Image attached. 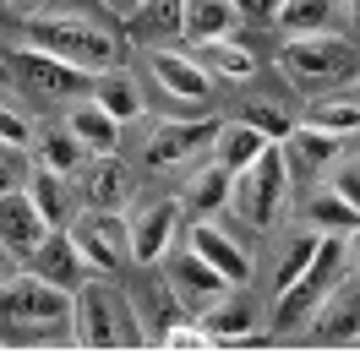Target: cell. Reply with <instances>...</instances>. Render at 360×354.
<instances>
[{
	"label": "cell",
	"instance_id": "cell-1",
	"mask_svg": "<svg viewBox=\"0 0 360 354\" xmlns=\"http://www.w3.org/2000/svg\"><path fill=\"white\" fill-rule=\"evenodd\" d=\"M22 33L33 49H44L55 60H66L77 71H110L126 60V39H120V22H104V17H88V11H71V6H39V11H22Z\"/></svg>",
	"mask_w": 360,
	"mask_h": 354
},
{
	"label": "cell",
	"instance_id": "cell-2",
	"mask_svg": "<svg viewBox=\"0 0 360 354\" xmlns=\"http://www.w3.org/2000/svg\"><path fill=\"white\" fill-rule=\"evenodd\" d=\"M55 338H71V289L17 262L0 278V343H55Z\"/></svg>",
	"mask_w": 360,
	"mask_h": 354
},
{
	"label": "cell",
	"instance_id": "cell-3",
	"mask_svg": "<svg viewBox=\"0 0 360 354\" xmlns=\"http://www.w3.org/2000/svg\"><path fill=\"white\" fill-rule=\"evenodd\" d=\"M213 126L219 114H142L126 126V142L131 148V169L136 175H169V169H186L207 153L213 142Z\"/></svg>",
	"mask_w": 360,
	"mask_h": 354
},
{
	"label": "cell",
	"instance_id": "cell-4",
	"mask_svg": "<svg viewBox=\"0 0 360 354\" xmlns=\"http://www.w3.org/2000/svg\"><path fill=\"white\" fill-rule=\"evenodd\" d=\"M290 207H295V180H290V169H284L278 142H268L251 164H240V169L229 175L224 213H229V218H240L251 235H273L278 223L290 218Z\"/></svg>",
	"mask_w": 360,
	"mask_h": 354
},
{
	"label": "cell",
	"instance_id": "cell-5",
	"mask_svg": "<svg viewBox=\"0 0 360 354\" xmlns=\"http://www.w3.org/2000/svg\"><path fill=\"white\" fill-rule=\"evenodd\" d=\"M273 66H278V77H284V88H290L295 98H311V93L338 88V82H349V77H355V71H360V49L349 44L338 27H328V33L278 39Z\"/></svg>",
	"mask_w": 360,
	"mask_h": 354
},
{
	"label": "cell",
	"instance_id": "cell-6",
	"mask_svg": "<svg viewBox=\"0 0 360 354\" xmlns=\"http://www.w3.org/2000/svg\"><path fill=\"white\" fill-rule=\"evenodd\" d=\"M71 343L77 349H142V332L115 278L82 273L71 284Z\"/></svg>",
	"mask_w": 360,
	"mask_h": 354
},
{
	"label": "cell",
	"instance_id": "cell-7",
	"mask_svg": "<svg viewBox=\"0 0 360 354\" xmlns=\"http://www.w3.org/2000/svg\"><path fill=\"white\" fill-rule=\"evenodd\" d=\"M136 77L148 82V93L158 88L175 110H207L219 98L213 77L202 71V60L191 49H175V44H142L136 49Z\"/></svg>",
	"mask_w": 360,
	"mask_h": 354
},
{
	"label": "cell",
	"instance_id": "cell-8",
	"mask_svg": "<svg viewBox=\"0 0 360 354\" xmlns=\"http://www.w3.org/2000/svg\"><path fill=\"white\" fill-rule=\"evenodd\" d=\"M66 240H71V251H77L82 273L120 278V273L131 267V240H126V218H120V213L77 207V218L66 223Z\"/></svg>",
	"mask_w": 360,
	"mask_h": 354
},
{
	"label": "cell",
	"instance_id": "cell-9",
	"mask_svg": "<svg viewBox=\"0 0 360 354\" xmlns=\"http://www.w3.org/2000/svg\"><path fill=\"white\" fill-rule=\"evenodd\" d=\"M202 332L213 338V349H235V343H268V316H262V294L251 284H229L224 294H213L202 310H191Z\"/></svg>",
	"mask_w": 360,
	"mask_h": 354
},
{
	"label": "cell",
	"instance_id": "cell-10",
	"mask_svg": "<svg viewBox=\"0 0 360 354\" xmlns=\"http://www.w3.org/2000/svg\"><path fill=\"white\" fill-rule=\"evenodd\" d=\"M6 71H11V88L22 93V98H39V104H49V110H60V104H71V98H82L88 93V71L66 66V60H55V55H44V49H11L6 55Z\"/></svg>",
	"mask_w": 360,
	"mask_h": 354
},
{
	"label": "cell",
	"instance_id": "cell-11",
	"mask_svg": "<svg viewBox=\"0 0 360 354\" xmlns=\"http://www.w3.org/2000/svg\"><path fill=\"white\" fill-rule=\"evenodd\" d=\"M180 245L191 251V256H202L224 284H257V251L240 240V229H229L213 218H186L180 223Z\"/></svg>",
	"mask_w": 360,
	"mask_h": 354
},
{
	"label": "cell",
	"instance_id": "cell-12",
	"mask_svg": "<svg viewBox=\"0 0 360 354\" xmlns=\"http://www.w3.org/2000/svg\"><path fill=\"white\" fill-rule=\"evenodd\" d=\"M126 218V240H131V267H153L169 245L180 240V223H186V213H180V202L175 197H142L136 191L131 207L120 213Z\"/></svg>",
	"mask_w": 360,
	"mask_h": 354
},
{
	"label": "cell",
	"instance_id": "cell-13",
	"mask_svg": "<svg viewBox=\"0 0 360 354\" xmlns=\"http://www.w3.org/2000/svg\"><path fill=\"white\" fill-rule=\"evenodd\" d=\"M136 185H142V175L131 169V158H120V153H88L71 169L77 207H98V213H126Z\"/></svg>",
	"mask_w": 360,
	"mask_h": 354
},
{
	"label": "cell",
	"instance_id": "cell-14",
	"mask_svg": "<svg viewBox=\"0 0 360 354\" xmlns=\"http://www.w3.org/2000/svg\"><path fill=\"white\" fill-rule=\"evenodd\" d=\"M153 267L164 273V284H169V294H175V306L186 310V316H191V310H202L213 294H224V289H229L224 278H219V273L202 262V256H191V251H186L180 240L169 245V251H164Z\"/></svg>",
	"mask_w": 360,
	"mask_h": 354
},
{
	"label": "cell",
	"instance_id": "cell-15",
	"mask_svg": "<svg viewBox=\"0 0 360 354\" xmlns=\"http://www.w3.org/2000/svg\"><path fill=\"white\" fill-rule=\"evenodd\" d=\"M88 98L110 114V120H120V126H131V120H142V114L153 110L148 82H142L136 66H126V60L110 66V71H93V77H88Z\"/></svg>",
	"mask_w": 360,
	"mask_h": 354
},
{
	"label": "cell",
	"instance_id": "cell-16",
	"mask_svg": "<svg viewBox=\"0 0 360 354\" xmlns=\"http://www.w3.org/2000/svg\"><path fill=\"white\" fill-rule=\"evenodd\" d=\"M306 332L328 338V343H360V278L355 273H338L333 278V289L322 294V306L311 310Z\"/></svg>",
	"mask_w": 360,
	"mask_h": 354
},
{
	"label": "cell",
	"instance_id": "cell-17",
	"mask_svg": "<svg viewBox=\"0 0 360 354\" xmlns=\"http://www.w3.org/2000/svg\"><path fill=\"white\" fill-rule=\"evenodd\" d=\"M338 142L344 136L322 131V126H311V120H295L290 131H284V142H278V153H284V169H290L295 185H306V180H316L328 164H333Z\"/></svg>",
	"mask_w": 360,
	"mask_h": 354
},
{
	"label": "cell",
	"instance_id": "cell-18",
	"mask_svg": "<svg viewBox=\"0 0 360 354\" xmlns=\"http://www.w3.org/2000/svg\"><path fill=\"white\" fill-rule=\"evenodd\" d=\"M180 213L186 218H213V213H224V202H229V169L224 164H213V158H197V164H186L180 169Z\"/></svg>",
	"mask_w": 360,
	"mask_h": 354
},
{
	"label": "cell",
	"instance_id": "cell-19",
	"mask_svg": "<svg viewBox=\"0 0 360 354\" xmlns=\"http://www.w3.org/2000/svg\"><path fill=\"white\" fill-rule=\"evenodd\" d=\"M191 55L202 60V71L213 77V88H251V82H257V71H262V60L246 49V33H240V27H235L229 39L197 44Z\"/></svg>",
	"mask_w": 360,
	"mask_h": 354
},
{
	"label": "cell",
	"instance_id": "cell-20",
	"mask_svg": "<svg viewBox=\"0 0 360 354\" xmlns=\"http://www.w3.org/2000/svg\"><path fill=\"white\" fill-rule=\"evenodd\" d=\"M55 120H60L77 142H82V153H120V142H126V126H120V120H110V114L98 110L88 93H82V98H71V104H60V110H55Z\"/></svg>",
	"mask_w": 360,
	"mask_h": 354
},
{
	"label": "cell",
	"instance_id": "cell-21",
	"mask_svg": "<svg viewBox=\"0 0 360 354\" xmlns=\"http://www.w3.org/2000/svg\"><path fill=\"white\" fill-rule=\"evenodd\" d=\"M316 245H322V235L316 229H306L300 218H284L278 229H273V262H268V294H278L284 284H295L300 273H306V262L316 256Z\"/></svg>",
	"mask_w": 360,
	"mask_h": 354
},
{
	"label": "cell",
	"instance_id": "cell-22",
	"mask_svg": "<svg viewBox=\"0 0 360 354\" xmlns=\"http://www.w3.org/2000/svg\"><path fill=\"white\" fill-rule=\"evenodd\" d=\"M295 207H300V223L316 229V235H344V229H355V223H360V213L338 197L328 180H306V185H295Z\"/></svg>",
	"mask_w": 360,
	"mask_h": 354
},
{
	"label": "cell",
	"instance_id": "cell-23",
	"mask_svg": "<svg viewBox=\"0 0 360 354\" xmlns=\"http://www.w3.org/2000/svg\"><path fill=\"white\" fill-rule=\"evenodd\" d=\"M300 120H311V126H322V131H333V136H360V88H355V77L338 82V88L311 93V98L300 104Z\"/></svg>",
	"mask_w": 360,
	"mask_h": 354
},
{
	"label": "cell",
	"instance_id": "cell-24",
	"mask_svg": "<svg viewBox=\"0 0 360 354\" xmlns=\"http://www.w3.org/2000/svg\"><path fill=\"white\" fill-rule=\"evenodd\" d=\"M44 235H49V223L39 218V207L27 202L22 185H17V191H0V245H6L17 262H22Z\"/></svg>",
	"mask_w": 360,
	"mask_h": 354
},
{
	"label": "cell",
	"instance_id": "cell-25",
	"mask_svg": "<svg viewBox=\"0 0 360 354\" xmlns=\"http://www.w3.org/2000/svg\"><path fill=\"white\" fill-rule=\"evenodd\" d=\"M229 114H235V120H246V126H257L268 142H284V131L300 120V110H295V93H268V88L246 93V98H240Z\"/></svg>",
	"mask_w": 360,
	"mask_h": 354
},
{
	"label": "cell",
	"instance_id": "cell-26",
	"mask_svg": "<svg viewBox=\"0 0 360 354\" xmlns=\"http://www.w3.org/2000/svg\"><path fill=\"white\" fill-rule=\"evenodd\" d=\"M27 202L39 207V218L49 223V229H66L71 218H77V191H71V175H55V169H39L33 164V175L22 180Z\"/></svg>",
	"mask_w": 360,
	"mask_h": 354
},
{
	"label": "cell",
	"instance_id": "cell-27",
	"mask_svg": "<svg viewBox=\"0 0 360 354\" xmlns=\"http://www.w3.org/2000/svg\"><path fill=\"white\" fill-rule=\"evenodd\" d=\"M27 153L39 169H55V175H71L77 164H82V142L60 126V120H33V136H27Z\"/></svg>",
	"mask_w": 360,
	"mask_h": 354
},
{
	"label": "cell",
	"instance_id": "cell-28",
	"mask_svg": "<svg viewBox=\"0 0 360 354\" xmlns=\"http://www.w3.org/2000/svg\"><path fill=\"white\" fill-rule=\"evenodd\" d=\"M268 148V136L257 131V126H246V120H235V114H219V126H213V142H207V158L213 164H224L229 175L240 169V164H251V158Z\"/></svg>",
	"mask_w": 360,
	"mask_h": 354
},
{
	"label": "cell",
	"instance_id": "cell-29",
	"mask_svg": "<svg viewBox=\"0 0 360 354\" xmlns=\"http://www.w3.org/2000/svg\"><path fill=\"white\" fill-rule=\"evenodd\" d=\"M235 6L229 0H180V39L186 44H213L235 33Z\"/></svg>",
	"mask_w": 360,
	"mask_h": 354
},
{
	"label": "cell",
	"instance_id": "cell-30",
	"mask_svg": "<svg viewBox=\"0 0 360 354\" xmlns=\"http://www.w3.org/2000/svg\"><path fill=\"white\" fill-rule=\"evenodd\" d=\"M22 267H27V273H39V278H49V284H60V289H71L77 278H82V262H77V251H71L66 229H49L44 240L22 256Z\"/></svg>",
	"mask_w": 360,
	"mask_h": 354
},
{
	"label": "cell",
	"instance_id": "cell-31",
	"mask_svg": "<svg viewBox=\"0 0 360 354\" xmlns=\"http://www.w3.org/2000/svg\"><path fill=\"white\" fill-rule=\"evenodd\" d=\"M273 27H278L284 39L328 33V27H338V0H284V6H278V17H273Z\"/></svg>",
	"mask_w": 360,
	"mask_h": 354
},
{
	"label": "cell",
	"instance_id": "cell-32",
	"mask_svg": "<svg viewBox=\"0 0 360 354\" xmlns=\"http://www.w3.org/2000/svg\"><path fill=\"white\" fill-rule=\"evenodd\" d=\"M316 180H328L338 197L360 213V136H344V142H338V153H333V164H328Z\"/></svg>",
	"mask_w": 360,
	"mask_h": 354
},
{
	"label": "cell",
	"instance_id": "cell-33",
	"mask_svg": "<svg viewBox=\"0 0 360 354\" xmlns=\"http://www.w3.org/2000/svg\"><path fill=\"white\" fill-rule=\"evenodd\" d=\"M131 27L142 33V44H169V39H180V0H142V11L131 17Z\"/></svg>",
	"mask_w": 360,
	"mask_h": 354
},
{
	"label": "cell",
	"instance_id": "cell-34",
	"mask_svg": "<svg viewBox=\"0 0 360 354\" xmlns=\"http://www.w3.org/2000/svg\"><path fill=\"white\" fill-rule=\"evenodd\" d=\"M27 175H33V153L17 142H0V191H17Z\"/></svg>",
	"mask_w": 360,
	"mask_h": 354
},
{
	"label": "cell",
	"instance_id": "cell-35",
	"mask_svg": "<svg viewBox=\"0 0 360 354\" xmlns=\"http://www.w3.org/2000/svg\"><path fill=\"white\" fill-rule=\"evenodd\" d=\"M27 136H33V114H27L17 98H6V93H0V142L27 148Z\"/></svg>",
	"mask_w": 360,
	"mask_h": 354
},
{
	"label": "cell",
	"instance_id": "cell-36",
	"mask_svg": "<svg viewBox=\"0 0 360 354\" xmlns=\"http://www.w3.org/2000/svg\"><path fill=\"white\" fill-rule=\"evenodd\" d=\"M229 6H235V22L240 27H273L284 0H229Z\"/></svg>",
	"mask_w": 360,
	"mask_h": 354
},
{
	"label": "cell",
	"instance_id": "cell-37",
	"mask_svg": "<svg viewBox=\"0 0 360 354\" xmlns=\"http://www.w3.org/2000/svg\"><path fill=\"white\" fill-rule=\"evenodd\" d=\"M338 33L360 49V0H338Z\"/></svg>",
	"mask_w": 360,
	"mask_h": 354
},
{
	"label": "cell",
	"instance_id": "cell-38",
	"mask_svg": "<svg viewBox=\"0 0 360 354\" xmlns=\"http://www.w3.org/2000/svg\"><path fill=\"white\" fill-rule=\"evenodd\" d=\"M344 273H355V278H360V223H355V229H344Z\"/></svg>",
	"mask_w": 360,
	"mask_h": 354
},
{
	"label": "cell",
	"instance_id": "cell-39",
	"mask_svg": "<svg viewBox=\"0 0 360 354\" xmlns=\"http://www.w3.org/2000/svg\"><path fill=\"white\" fill-rule=\"evenodd\" d=\"M98 6H104V11H110L115 22H131L136 11H142V0H98Z\"/></svg>",
	"mask_w": 360,
	"mask_h": 354
},
{
	"label": "cell",
	"instance_id": "cell-40",
	"mask_svg": "<svg viewBox=\"0 0 360 354\" xmlns=\"http://www.w3.org/2000/svg\"><path fill=\"white\" fill-rule=\"evenodd\" d=\"M11 267H17V256H11V251H6V245H0V278H6V273H11Z\"/></svg>",
	"mask_w": 360,
	"mask_h": 354
},
{
	"label": "cell",
	"instance_id": "cell-41",
	"mask_svg": "<svg viewBox=\"0 0 360 354\" xmlns=\"http://www.w3.org/2000/svg\"><path fill=\"white\" fill-rule=\"evenodd\" d=\"M0 93H11V71H6V49H0Z\"/></svg>",
	"mask_w": 360,
	"mask_h": 354
},
{
	"label": "cell",
	"instance_id": "cell-42",
	"mask_svg": "<svg viewBox=\"0 0 360 354\" xmlns=\"http://www.w3.org/2000/svg\"><path fill=\"white\" fill-rule=\"evenodd\" d=\"M11 6H17V11H39L44 0H11Z\"/></svg>",
	"mask_w": 360,
	"mask_h": 354
},
{
	"label": "cell",
	"instance_id": "cell-43",
	"mask_svg": "<svg viewBox=\"0 0 360 354\" xmlns=\"http://www.w3.org/2000/svg\"><path fill=\"white\" fill-rule=\"evenodd\" d=\"M355 88H360V71H355Z\"/></svg>",
	"mask_w": 360,
	"mask_h": 354
}]
</instances>
